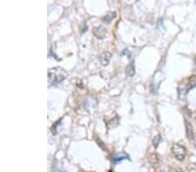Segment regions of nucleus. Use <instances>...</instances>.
Listing matches in <instances>:
<instances>
[{
  "label": "nucleus",
  "mask_w": 196,
  "mask_h": 172,
  "mask_svg": "<svg viewBox=\"0 0 196 172\" xmlns=\"http://www.w3.org/2000/svg\"><path fill=\"white\" fill-rule=\"evenodd\" d=\"M148 160L149 162L151 163V165L155 168V169H158L161 165V158L159 157V155L157 153H151L148 157Z\"/></svg>",
  "instance_id": "nucleus-4"
},
{
  "label": "nucleus",
  "mask_w": 196,
  "mask_h": 172,
  "mask_svg": "<svg viewBox=\"0 0 196 172\" xmlns=\"http://www.w3.org/2000/svg\"><path fill=\"white\" fill-rule=\"evenodd\" d=\"M126 158H127V157L126 155H124V154H120V156H118V157L115 158V162H120V161H122L123 159H126Z\"/></svg>",
  "instance_id": "nucleus-12"
},
{
  "label": "nucleus",
  "mask_w": 196,
  "mask_h": 172,
  "mask_svg": "<svg viewBox=\"0 0 196 172\" xmlns=\"http://www.w3.org/2000/svg\"><path fill=\"white\" fill-rule=\"evenodd\" d=\"M187 172H196V164L195 163H189L186 167Z\"/></svg>",
  "instance_id": "nucleus-11"
},
{
  "label": "nucleus",
  "mask_w": 196,
  "mask_h": 172,
  "mask_svg": "<svg viewBox=\"0 0 196 172\" xmlns=\"http://www.w3.org/2000/svg\"><path fill=\"white\" fill-rule=\"evenodd\" d=\"M188 83H187V91L195 88L196 87V76L192 75L188 78Z\"/></svg>",
  "instance_id": "nucleus-7"
},
{
  "label": "nucleus",
  "mask_w": 196,
  "mask_h": 172,
  "mask_svg": "<svg viewBox=\"0 0 196 172\" xmlns=\"http://www.w3.org/2000/svg\"><path fill=\"white\" fill-rule=\"evenodd\" d=\"M111 58H112V54L109 52V51H104L101 55H100V64L103 65V66H106L109 64L110 61H111Z\"/></svg>",
  "instance_id": "nucleus-5"
},
{
  "label": "nucleus",
  "mask_w": 196,
  "mask_h": 172,
  "mask_svg": "<svg viewBox=\"0 0 196 172\" xmlns=\"http://www.w3.org/2000/svg\"><path fill=\"white\" fill-rule=\"evenodd\" d=\"M67 76L68 74L66 70H65L62 67H59V66L53 67L48 70V82L49 83L55 85L63 80H65L67 78Z\"/></svg>",
  "instance_id": "nucleus-1"
},
{
  "label": "nucleus",
  "mask_w": 196,
  "mask_h": 172,
  "mask_svg": "<svg viewBox=\"0 0 196 172\" xmlns=\"http://www.w3.org/2000/svg\"><path fill=\"white\" fill-rule=\"evenodd\" d=\"M172 152L175 158L180 162L184 160L186 155V150L184 146L179 144V143H173L172 146Z\"/></svg>",
  "instance_id": "nucleus-2"
},
{
  "label": "nucleus",
  "mask_w": 196,
  "mask_h": 172,
  "mask_svg": "<svg viewBox=\"0 0 196 172\" xmlns=\"http://www.w3.org/2000/svg\"><path fill=\"white\" fill-rule=\"evenodd\" d=\"M177 172H184V171H181V170H178Z\"/></svg>",
  "instance_id": "nucleus-14"
},
{
  "label": "nucleus",
  "mask_w": 196,
  "mask_h": 172,
  "mask_svg": "<svg viewBox=\"0 0 196 172\" xmlns=\"http://www.w3.org/2000/svg\"><path fill=\"white\" fill-rule=\"evenodd\" d=\"M92 33H93V35H94L96 37L102 39V38H105V37L107 31H106V29L105 28L104 26L99 25V26H96V27L93 28Z\"/></svg>",
  "instance_id": "nucleus-3"
},
{
  "label": "nucleus",
  "mask_w": 196,
  "mask_h": 172,
  "mask_svg": "<svg viewBox=\"0 0 196 172\" xmlns=\"http://www.w3.org/2000/svg\"><path fill=\"white\" fill-rule=\"evenodd\" d=\"M185 126H186V136L189 140H193L194 138V131H193V127L192 124L187 121L185 120Z\"/></svg>",
  "instance_id": "nucleus-6"
},
{
  "label": "nucleus",
  "mask_w": 196,
  "mask_h": 172,
  "mask_svg": "<svg viewBox=\"0 0 196 172\" xmlns=\"http://www.w3.org/2000/svg\"><path fill=\"white\" fill-rule=\"evenodd\" d=\"M193 142H194V144L196 147V131L194 132V138H193Z\"/></svg>",
  "instance_id": "nucleus-13"
},
{
  "label": "nucleus",
  "mask_w": 196,
  "mask_h": 172,
  "mask_svg": "<svg viewBox=\"0 0 196 172\" xmlns=\"http://www.w3.org/2000/svg\"><path fill=\"white\" fill-rule=\"evenodd\" d=\"M115 17H116L115 12H110V13H108V14H107V15L104 18L105 23H110L111 20H112L113 18H114Z\"/></svg>",
  "instance_id": "nucleus-10"
},
{
  "label": "nucleus",
  "mask_w": 196,
  "mask_h": 172,
  "mask_svg": "<svg viewBox=\"0 0 196 172\" xmlns=\"http://www.w3.org/2000/svg\"><path fill=\"white\" fill-rule=\"evenodd\" d=\"M126 72H127V75L128 77L132 78L134 76L135 74V68H134V65L131 63L129 64L127 66V69H126Z\"/></svg>",
  "instance_id": "nucleus-8"
},
{
  "label": "nucleus",
  "mask_w": 196,
  "mask_h": 172,
  "mask_svg": "<svg viewBox=\"0 0 196 172\" xmlns=\"http://www.w3.org/2000/svg\"><path fill=\"white\" fill-rule=\"evenodd\" d=\"M162 141V138L161 136L160 135V134H158V135H156L154 138H153V146L155 147V148H157L159 145H160V143H161Z\"/></svg>",
  "instance_id": "nucleus-9"
}]
</instances>
